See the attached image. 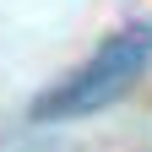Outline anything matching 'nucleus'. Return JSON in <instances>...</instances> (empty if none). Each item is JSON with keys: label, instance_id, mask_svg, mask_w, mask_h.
<instances>
[{"label": "nucleus", "instance_id": "obj_1", "mask_svg": "<svg viewBox=\"0 0 152 152\" xmlns=\"http://www.w3.org/2000/svg\"><path fill=\"white\" fill-rule=\"evenodd\" d=\"M152 60V22L136 27H120L114 38H103L98 54H87L65 82H54L44 98L33 103V120H82V114H98L109 109L120 92H130V82L147 71Z\"/></svg>", "mask_w": 152, "mask_h": 152}]
</instances>
